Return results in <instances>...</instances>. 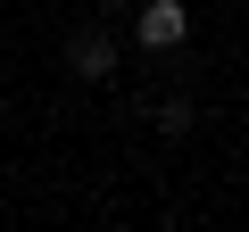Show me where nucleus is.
Listing matches in <instances>:
<instances>
[{"label": "nucleus", "mask_w": 249, "mask_h": 232, "mask_svg": "<svg viewBox=\"0 0 249 232\" xmlns=\"http://www.w3.org/2000/svg\"><path fill=\"white\" fill-rule=\"evenodd\" d=\"M183 33H191L183 0H150V9H142V25H133V42H142V50H175Z\"/></svg>", "instance_id": "f257e3e1"}, {"label": "nucleus", "mask_w": 249, "mask_h": 232, "mask_svg": "<svg viewBox=\"0 0 249 232\" xmlns=\"http://www.w3.org/2000/svg\"><path fill=\"white\" fill-rule=\"evenodd\" d=\"M67 58H75V75H108V66H116V42H108V33H75Z\"/></svg>", "instance_id": "f03ea898"}]
</instances>
